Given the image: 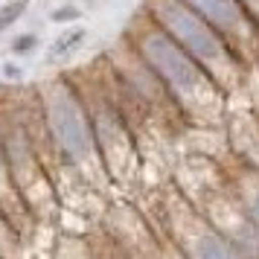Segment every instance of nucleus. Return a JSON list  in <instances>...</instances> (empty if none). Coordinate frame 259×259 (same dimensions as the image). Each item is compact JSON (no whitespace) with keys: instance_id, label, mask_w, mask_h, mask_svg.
Returning <instances> with one entry per match:
<instances>
[{"instance_id":"9","label":"nucleus","mask_w":259,"mask_h":259,"mask_svg":"<svg viewBox=\"0 0 259 259\" xmlns=\"http://www.w3.org/2000/svg\"><path fill=\"white\" fill-rule=\"evenodd\" d=\"M239 3H242V9L259 24V0H239Z\"/></svg>"},{"instance_id":"1","label":"nucleus","mask_w":259,"mask_h":259,"mask_svg":"<svg viewBox=\"0 0 259 259\" xmlns=\"http://www.w3.org/2000/svg\"><path fill=\"white\" fill-rule=\"evenodd\" d=\"M125 44L140 56V61L157 76V82L163 84L178 102L207 108L219 102V94H224L222 88L212 82L210 73L178 47L152 18L143 15L140 21H134V26L125 35Z\"/></svg>"},{"instance_id":"2","label":"nucleus","mask_w":259,"mask_h":259,"mask_svg":"<svg viewBox=\"0 0 259 259\" xmlns=\"http://www.w3.org/2000/svg\"><path fill=\"white\" fill-rule=\"evenodd\" d=\"M143 15L152 18L187 56L198 61L222 91H227V79H242L245 64L239 61V56L184 0H146Z\"/></svg>"},{"instance_id":"6","label":"nucleus","mask_w":259,"mask_h":259,"mask_svg":"<svg viewBox=\"0 0 259 259\" xmlns=\"http://www.w3.org/2000/svg\"><path fill=\"white\" fill-rule=\"evenodd\" d=\"M84 41V29H67L64 35L53 44V50H50V61L53 59H64V56H70L73 50L79 47Z\"/></svg>"},{"instance_id":"11","label":"nucleus","mask_w":259,"mask_h":259,"mask_svg":"<svg viewBox=\"0 0 259 259\" xmlns=\"http://www.w3.org/2000/svg\"><path fill=\"white\" fill-rule=\"evenodd\" d=\"M76 15H79L76 9H61V12H56L53 18H56V21H61V18H76Z\"/></svg>"},{"instance_id":"12","label":"nucleus","mask_w":259,"mask_h":259,"mask_svg":"<svg viewBox=\"0 0 259 259\" xmlns=\"http://www.w3.org/2000/svg\"><path fill=\"white\" fill-rule=\"evenodd\" d=\"M253 219H256V222H259V195H256V198H253Z\"/></svg>"},{"instance_id":"3","label":"nucleus","mask_w":259,"mask_h":259,"mask_svg":"<svg viewBox=\"0 0 259 259\" xmlns=\"http://www.w3.org/2000/svg\"><path fill=\"white\" fill-rule=\"evenodd\" d=\"M47 102V119H50V131L56 134V140L70 157H88L94 152V128L91 119L84 114L79 96L73 94V88L64 79L53 82L44 94Z\"/></svg>"},{"instance_id":"13","label":"nucleus","mask_w":259,"mask_h":259,"mask_svg":"<svg viewBox=\"0 0 259 259\" xmlns=\"http://www.w3.org/2000/svg\"><path fill=\"white\" fill-rule=\"evenodd\" d=\"M0 166H3V143H0Z\"/></svg>"},{"instance_id":"5","label":"nucleus","mask_w":259,"mask_h":259,"mask_svg":"<svg viewBox=\"0 0 259 259\" xmlns=\"http://www.w3.org/2000/svg\"><path fill=\"white\" fill-rule=\"evenodd\" d=\"M195 259H236V253L219 236H201L195 245Z\"/></svg>"},{"instance_id":"7","label":"nucleus","mask_w":259,"mask_h":259,"mask_svg":"<svg viewBox=\"0 0 259 259\" xmlns=\"http://www.w3.org/2000/svg\"><path fill=\"white\" fill-rule=\"evenodd\" d=\"M26 3H29V0H12V3H6V6L0 9V32H6V29L26 12Z\"/></svg>"},{"instance_id":"8","label":"nucleus","mask_w":259,"mask_h":259,"mask_svg":"<svg viewBox=\"0 0 259 259\" xmlns=\"http://www.w3.org/2000/svg\"><path fill=\"white\" fill-rule=\"evenodd\" d=\"M35 44H38V38L29 32V35H21V38H15L12 41V53L15 56H26V53H32L35 50Z\"/></svg>"},{"instance_id":"4","label":"nucleus","mask_w":259,"mask_h":259,"mask_svg":"<svg viewBox=\"0 0 259 259\" xmlns=\"http://www.w3.org/2000/svg\"><path fill=\"white\" fill-rule=\"evenodd\" d=\"M184 3L207 21V26L233 50L245 67L253 56H259V24L242 9L239 0H184Z\"/></svg>"},{"instance_id":"10","label":"nucleus","mask_w":259,"mask_h":259,"mask_svg":"<svg viewBox=\"0 0 259 259\" xmlns=\"http://www.w3.org/2000/svg\"><path fill=\"white\" fill-rule=\"evenodd\" d=\"M3 76H9V79H21V67H18V64H3Z\"/></svg>"}]
</instances>
